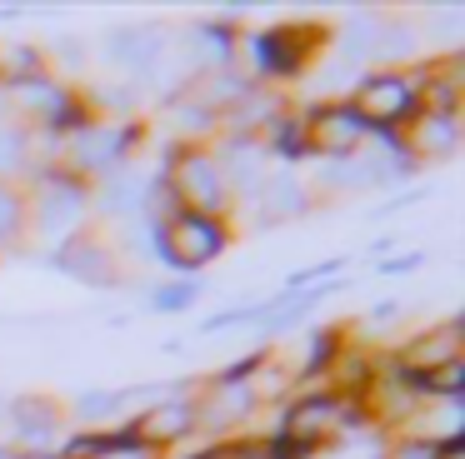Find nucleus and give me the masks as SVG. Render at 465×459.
I'll return each mask as SVG.
<instances>
[{
    "instance_id": "obj_1",
    "label": "nucleus",
    "mask_w": 465,
    "mask_h": 459,
    "mask_svg": "<svg viewBox=\"0 0 465 459\" xmlns=\"http://www.w3.org/2000/svg\"><path fill=\"white\" fill-rule=\"evenodd\" d=\"M135 145H141V125L135 120H101L81 125L75 135L55 140V165L65 175L85 180V185H101L105 175H115L121 165H131Z\"/></svg>"
},
{
    "instance_id": "obj_2",
    "label": "nucleus",
    "mask_w": 465,
    "mask_h": 459,
    "mask_svg": "<svg viewBox=\"0 0 465 459\" xmlns=\"http://www.w3.org/2000/svg\"><path fill=\"white\" fill-rule=\"evenodd\" d=\"M85 215H91V185L65 175L61 165H45L31 175V195H25V225L45 239V245H65L81 235Z\"/></svg>"
},
{
    "instance_id": "obj_3",
    "label": "nucleus",
    "mask_w": 465,
    "mask_h": 459,
    "mask_svg": "<svg viewBox=\"0 0 465 459\" xmlns=\"http://www.w3.org/2000/svg\"><path fill=\"white\" fill-rule=\"evenodd\" d=\"M161 185L165 195H171L175 210H185V215H205V220H225L231 215V190H225L221 180V165H215V155L205 145H171V155H165V170H161Z\"/></svg>"
},
{
    "instance_id": "obj_4",
    "label": "nucleus",
    "mask_w": 465,
    "mask_h": 459,
    "mask_svg": "<svg viewBox=\"0 0 465 459\" xmlns=\"http://www.w3.org/2000/svg\"><path fill=\"white\" fill-rule=\"evenodd\" d=\"M151 245H155V255H161L171 269H181V275H201L205 265H215V259L225 255V245H231V225H225V220H205V215H185V210H175V215H165V220L151 225Z\"/></svg>"
},
{
    "instance_id": "obj_5",
    "label": "nucleus",
    "mask_w": 465,
    "mask_h": 459,
    "mask_svg": "<svg viewBox=\"0 0 465 459\" xmlns=\"http://www.w3.org/2000/svg\"><path fill=\"white\" fill-rule=\"evenodd\" d=\"M321 40H325V25H301V20L255 30V35H245V55H251V70H245V75H251L255 85H261V80H295L315 60Z\"/></svg>"
},
{
    "instance_id": "obj_6",
    "label": "nucleus",
    "mask_w": 465,
    "mask_h": 459,
    "mask_svg": "<svg viewBox=\"0 0 465 459\" xmlns=\"http://www.w3.org/2000/svg\"><path fill=\"white\" fill-rule=\"evenodd\" d=\"M345 105L355 110V115L365 120V130H401L405 120L420 110V95H415V75L411 70H365L361 80H355V95L345 100Z\"/></svg>"
},
{
    "instance_id": "obj_7",
    "label": "nucleus",
    "mask_w": 465,
    "mask_h": 459,
    "mask_svg": "<svg viewBox=\"0 0 465 459\" xmlns=\"http://www.w3.org/2000/svg\"><path fill=\"white\" fill-rule=\"evenodd\" d=\"M301 130H305V155L311 160H345L365 145V120L355 115L345 100H321L301 115Z\"/></svg>"
},
{
    "instance_id": "obj_8",
    "label": "nucleus",
    "mask_w": 465,
    "mask_h": 459,
    "mask_svg": "<svg viewBox=\"0 0 465 459\" xmlns=\"http://www.w3.org/2000/svg\"><path fill=\"white\" fill-rule=\"evenodd\" d=\"M131 439L151 454H165L175 449L185 435H195V399L191 395H165V399H151V405L135 409V419H125Z\"/></svg>"
},
{
    "instance_id": "obj_9",
    "label": "nucleus",
    "mask_w": 465,
    "mask_h": 459,
    "mask_svg": "<svg viewBox=\"0 0 465 459\" xmlns=\"http://www.w3.org/2000/svg\"><path fill=\"white\" fill-rule=\"evenodd\" d=\"M165 40H171V30H165V25H115V30H105V35H101V60H105V65H115V70H125L131 85H135V80H145L165 55H171Z\"/></svg>"
},
{
    "instance_id": "obj_10",
    "label": "nucleus",
    "mask_w": 465,
    "mask_h": 459,
    "mask_svg": "<svg viewBox=\"0 0 465 459\" xmlns=\"http://www.w3.org/2000/svg\"><path fill=\"white\" fill-rule=\"evenodd\" d=\"M45 259H51L55 269H65V275H75L81 285H91V289H121L125 285V265H121V255H115L111 239L71 235L65 245H55Z\"/></svg>"
},
{
    "instance_id": "obj_11",
    "label": "nucleus",
    "mask_w": 465,
    "mask_h": 459,
    "mask_svg": "<svg viewBox=\"0 0 465 459\" xmlns=\"http://www.w3.org/2000/svg\"><path fill=\"white\" fill-rule=\"evenodd\" d=\"M401 145L405 155L420 165V160H430V165H440V160H455V150H460V115H440V110H415L411 120H405L401 130Z\"/></svg>"
},
{
    "instance_id": "obj_12",
    "label": "nucleus",
    "mask_w": 465,
    "mask_h": 459,
    "mask_svg": "<svg viewBox=\"0 0 465 459\" xmlns=\"http://www.w3.org/2000/svg\"><path fill=\"white\" fill-rule=\"evenodd\" d=\"M5 419L15 425V439H21V454H51L55 449V435L65 425V409L45 395H21L5 405Z\"/></svg>"
},
{
    "instance_id": "obj_13",
    "label": "nucleus",
    "mask_w": 465,
    "mask_h": 459,
    "mask_svg": "<svg viewBox=\"0 0 465 459\" xmlns=\"http://www.w3.org/2000/svg\"><path fill=\"white\" fill-rule=\"evenodd\" d=\"M261 405V389L255 385H221V379H205V395L195 399V429H211V435H231L235 425L255 415Z\"/></svg>"
},
{
    "instance_id": "obj_14",
    "label": "nucleus",
    "mask_w": 465,
    "mask_h": 459,
    "mask_svg": "<svg viewBox=\"0 0 465 459\" xmlns=\"http://www.w3.org/2000/svg\"><path fill=\"white\" fill-rule=\"evenodd\" d=\"M255 205V225H285V220H301L311 210V190L295 170H271L261 180V190L251 195Z\"/></svg>"
},
{
    "instance_id": "obj_15",
    "label": "nucleus",
    "mask_w": 465,
    "mask_h": 459,
    "mask_svg": "<svg viewBox=\"0 0 465 459\" xmlns=\"http://www.w3.org/2000/svg\"><path fill=\"white\" fill-rule=\"evenodd\" d=\"M215 165H221V180H225V190H231V195H245V200H251L255 190H261V180L271 175V150H265V140L225 135Z\"/></svg>"
},
{
    "instance_id": "obj_16",
    "label": "nucleus",
    "mask_w": 465,
    "mask_h": 459,
    "mask_svg": "<svg viewBox=\"0 0 465 459\" xmlns=\"http://www.w3.org/2000/svg\"><path fill=\"white\" fill-rule=\"evenodd\" d=\"M460 355H465L460 319H445V325H430V329H420L415 339H405V345L391 355V365L401 369V375H420V369L445 365V359H460Z\"/></svg>"
},
{
    "instance_id": "obj_17",
    "label": "nucleus",
    "mask_w": 465,
    "mask_h": 459,
    "mask_svg": "<svg viewBox=\"0 0 465 459\" xmlns=\"http://www.w3.org/2000/svg\"><path fill=\"white\" fill-rule=\"evenodd\" d=\"M35 130L11 120V110L0 115V180L15 185V175H35Z\"/></svg>"
},
{
    "instance_id": "obj_18",
    "label": "nucleus",
    "mask_w": 465,
    "mask_h": 459,
    "mask_svg": "<svg viewBox=\"0 0 465 459\" xmlns=\"http://www.w3.org/2000/svg\"><path fill=\"white\" fill-rule=\"evenodd\" d=\"M185 459H275V449L261 435H225V439H215V444L195 449Z\"/></svg>"
},
{
    "instance_id": "obj_19",
    "label": "nucleus",
    "mask_w": 465,
    "mask_h": 459,
    "mask_svg": "<svg viewBox=\"0 0 465 459\" xmlns=\"http://www.w3.org/2000/svg\"><path fill=\"white\" fill-rule=\"evenodd\" d=\"M201 295H205V285H201V279H175V285L151 289V295H145V305H151L155 315H175V309H191Z\"/></svg>"
},
{
    "instance_id": "obj_20",
    "label": "nucleus",
    "mask_w": 465,
    "mask_h": 459,
    "mask_svg": "<svg viewBox=\"0 0 465 459\" xmlns=\"http://www.w3.org/2000/svg\"><path fill=\"white\" fill-rule=\"evenodd\" d=\"M25 235V195L0 180V249Z\"/></svg>"
},
{
    "instance_id": "obj_21",
    "label": "nucleus",
    "mask_w": 465,
    "mask_h": 459,
    "mask_svg": "<svg viewBox=\"0 0 465 459\" xmlns=\"http://www.w3.org/2000/svg\"><path fill=\"white\" fill-rule=\"evenodd\" d=\"M115 409H121V395H115V389H91V395H81L71 405V415L75 419H101V415H115Z\"/></svg>"
},
{
    "instance_id": "obj_22",
    "label": "nucleus",
    "mask_w": 465,
    "mask_h": 459,
    "mask_svg": "<svg viewBox=\"0 0 465 459\" xmlns=\"http://www.w3.org/2000/svg\"><path fill=\"white\" fill-rule=\"evenodd\" d=\"M255 309H261V305H235V309H221V315H211V319L201 325V335H221V329L245 325V319H255Z\"/></svg>"
},
{
    "instance_id": "obj_23",
    "label": "nucleus",
    "mask_w": 465,
    "mask_h": 459,
    "mask_svg": "<svg viewBox=\"0 0 465 459\" xmlns=\"http://www.w3.org/2000/svg\"><path fill=\"white\" fill-rule=\"evenodd\" d=\"M55 60H61L65 70H81L85 60H91V50H85L81 35H65V40H55Z\"/></svg>"
},
{
    "instance_id": "obj_24",
    "label": "nucleus",
    "mask_w": 465,
    "mask_h": 459,
    "mask_svg": "<svg viewBox=\"0 0 465 459\" xmlns=\"http://www.w3.org/2000/svg\"><path fill=\"white\" fill-rule=\"evenodd\" d=\"M95 459H161V454H151V449H141V444L131 439V429L121 425V444H115V449H105V454H95Z\"/></svg>"
},
{
    "instance_id": "obj_25",
    "label": "nucleus",
    "mask_w": 465,
    "mask_h": 459,
    "mask_svg": "<svg viewBox=\"0 0 465 459\" xmlns=\"http://www.w3.org/2000/svg\"><path fill=\"white\" fill-rule=\"evenodd\" d=\"M5 405H11V399H5V395H0V419H5Z\"/></svg>"
}]
</instances>
